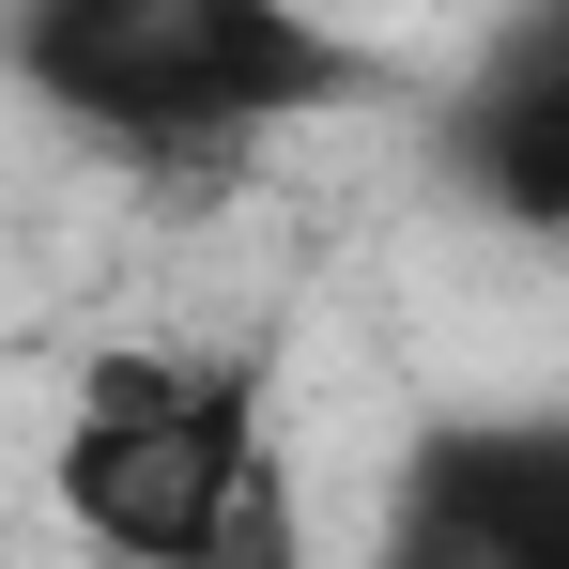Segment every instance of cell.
I'll list each match as a JSON object with an SVG mask.
<instances>
[{
  "label": "cell",
  "mask_w": 569,
  "mask_h": 569,
  "mask_svg": "<svg viewBox=\"0 0 569 569\" xmlns=\"http://www.w3.org/2000/svg\"><path fill=\"white\" fill-rule=\"evenodd\" d=\"M370 569H569V416H431L385 462Z\"/></svg>",
  "instance_id": "cell-3"
},
{
  "label": "cell",
  "mask_w": 569,
  "mask_h": 569,
  "mask_svg": "<svg viewBox=\"0 0 569 569\" xmlns=\"http://www.w3.org/2000/svg\"><path fill=\"white\" fill-rule=\"evenodd\" d=\"M555 262H569V231H555Z\"/></svg>",
  "instance_id": "cell-5"
},
{
  "label": "cell",
  "mask_w": 569,
  "mask_h": 569,
  "mask_svg": "<svg viewBox=\"0 0 569 569\" xmlns=\"http://www.w3.org/2000/svg\"><path fill=\"white\" fill-rule=\"evenodd\" d=\"M431 170H447L492 231H539V247L569 231V0L477 31L462 93L431 108Z\"/></svg>",
  "instance_id": "cell-4"
},
{
  "label": "cell",
  "mask_w": 569,
  "mask_h": 569,
  "mask_svg": "<svg viewBox=\"0 0 569 569\" xmlns=\"http://www.w3.org/2000/svg\"><path fill=\"white\" fill-rule=\"evenodd\" d=\"M0 78L47 108L78 154L139 170V186H231L278 123L370 93V47L292 16V0H31L0 16Z\"/></svg>",
  "instance_id": "cell-1"
},
{
  "label": "cell",
  "mask_w": 569,
  "mask_h": 569,
  "mask_svg": "<svg viewBox=\"0 0 569 569\" xmlns=\"http://www.w3.org/2000/svg\"><path fill=\"white\" fill-rule=\"evenodd\" d=\"M47 492L93 569H308L278 400L231 339H108L62 385Z\"/></svg>",
  "instance_id": "cell-2"
}]
</instances>
